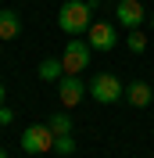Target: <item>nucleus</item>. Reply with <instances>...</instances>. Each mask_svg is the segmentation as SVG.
<instances>
[{
  "instance_id": "4",
  "label": "nucleus",
  "mask_w": 154,
  "mask_h": 158,
  "mask_svg": "<svg viewBox=\"0 0 154 158\" xmlns=\"http://www.w3.org/2000/svg\"><path fill=\"white\" fill-rule=\"evenodd\" d=\"M22 148L29 151V155H47V151H54V129L50 126H29L22 133Z\"/></svg>"
},
{
  "instance_id": "15",
  "label": "nucleus",
  "mask_w": 154,
  "mask_h": 158,
  "mask_svg": "<svg viewBox=\"0 0 154 158\" xmlns=\"http://www.w3.org/2000/svg\"><path fill=\"white\" fill-rule=\"evenodd\" d=\"M0 104H4V83H0Z\"/></svg>"
},
{
  "instance_id": "8",
  "label": "nucleus",
  "mask_w": 154,
  "mask_h": 158,
  "mask_svg": "<svg viewBox=\"0 0 154 158\" xmlns=\"http://www.w3.org/2000/svg\"><path fill=\"white\" fill-rule=\"evenodd\" d=\"M18 32H22V18H18V11L4 7V11H0V40H14Z\"/></svg>"
},
{
  "instance_id": "16",
  "label": "nucleus",
  "mask_w": 154,
  "mask_h": 158,
  "mask_svg": "<svg viewBox=\"0 0 154 158\" xmlns=\"http://www.w3.org/2000/svg\"><path fill=\"white\" fill-rule=\"evenodd\" d=\"M0 158H7V155H4V148H0Z\"/></svg>"
},
{
  "instance_id": "14",
  "label": "nucleus",
  "mask_w": 154,
  "mask_h": 158,
  "mask_svg": "<svg viewBox=\"0 0 154 158\" xmlns=\"http://www.w3.org/2000/svg\"><path fill=\"white\" fill-rule=\"evenodd\" d=\"M11 118H14V111H11V108H7V104H0V126H7Z\"/></svg>"
},
{
  "instance_id": "13",
  "label": "nucleus",
  "mask_w": 154,
  "mask_h": 158,
  "mask_svg": "<svg viewBox=\"0 0 154 158\" xmlns=\"http://www.w3.org/2000/svg\"><path fill=\"white\" fill-rule=\"evenodd\" d=\"M54 151H58V155H72V151H75V140H72V133H61V137H54Z\"/></svg>"
},
{
  "instance_id": "2",
  "label": "nucleus",
  "mask_w": 154,
  "mask_h": 158,
  "mask_svg": "<svg viewBox=\"0 0 154 158\" xmlns=\"http://www.w3.org/2000/svg\"><path fill=\"white\" fill-rule=\"evenodd\" d=\"M90 97H93L97 104H115V101L125 97V86L111 76V72H97V76L90 79Z\"/></svg>"
},
{
  "instance_id": "7",
  "label": "nucleus",
  "mask_w": 154,
  "mask_h": 158,
  "mask_svg": "<svg viewBox=\"0 0 154 158\" xmlns=\"http://www.w3.org/2000/svg\"><path fill=\"white\" fill-rule=\"evenodd\" d=\"M115 18L122 22L125 29H136V25L144 22V4H140V0H118V7H115Z\"/></svg>"
},
{
  "instance_id": "17",
  "label": "nucleus",
  "mask_w": 154,
  "mask_h": 158,
  "mask_svg": "<svg viewBox=\"0 0 154 158\" xmlns=\"http://www.w3.org/2000/svg\"><path fill=\"white\" fill-rule=\"evenodd\" d=\"M151 25H154V15H151Z\"/></svg>"
},
{
  "instance_id": "6",
  "label": "nucleus",
  "mask_w": 154,
  "mask_h": 158,
  "mask_svg": "<svg viewBox=\"0 0 154 158\" xmlns=\"http://www.w3.org/2000/svg\"><path fill=\"white\" fill-rule=\"evenodd\" d=\"M86 43L93 50H111L115 47V29H111L107 22H93V25L86 29Z\"/></svg>"
},
{
  "instance_id": "1",
  "label": "nucleus",
  "mask_w": 154,
  "mask_h": 158,
  "mask_svg": "<svg viewBox=\"0 0 154 158\" xmlns=\"http://www.w3.org/2000/svg\"><path fill=\"white\" fill-rule=\"evenodd\" d=\"M100 7L97 0H68V4H61L58 11V29L68 32V36H79V32H86L90 25H93V11Z\"/></svg>"
},
{
  "instance_id": "12",
  "label": "nucleus",
  "mask_w": 154,
  "mask_h": 158,
  "mask_svg": "<svg viewBox=\"0 0 154 158\" xmlns=\"http://www.w3.org/2000/svg\"><path fill=\"white\" fill-rule=\"evenodd\" d=\"M125 43H129L133 54H144V50H147V36H144L140 29H129V40H125Z\"/></svg>"
},
{
  "instance_id": "11",
  "label": "nucleus",
  "mask_w": 154,
  "mask_h": 158,
  "mask_svg": "<svg viewBox=\"0 0 154 158\" xmlns=\"http://www.w3.org/2000/svg\"><path fill=\"white\" fill-rule=\"evenodd\" d=\"M47 126L54 129V137H61V133H72V118H68L65 111H54V115L47 118Z\"/></svg>"
},
{
  "instance_id": "10",
  "label": "nucleus",
  "mask_w": 154,
  "mask_h": 158,
  "mask_svg": "<svg viewBox=\"0 0 154 158\" xmlns=\"http://www.w3.org/2000/svg\"><path fill=\"white\" fill-rule=\"evenodd\" d=\"M61 72H65V65H61L58 58L39 61V79H43V83H54V79H61Z\"/></svg>"
},
{
  "instance_id": "9",
  "label": "nucleus",
  "mask_w": 154,
  "mask_h": 158,
  "mask_svg": "<svg viewBox=\"0 0 154 158\" xmlns=\"http://www.w3.org/2000/svg\"><path fill=\"white\" fill-rule=\"evenodd\" d=\"M151 86H147V83H129V86H125V101H129V104H136V108H147V104H151Z\"/></svg>"
},
{
  "instance_id": "5",
  "label": "nucleus",
  "mask_w": 154,
  "mask_h": 158,
  "mask_svg": "<svg viewBox=\"0 0 154 158\" xmlns=\"http://www.w3.org/2000/svg\"><path fill=\"white\" fill-rule=\"evenodd\" d=\"M83 94H90V90L83 86V79H79V76H61V79H58V97H61V104H65V108L79 104V101H83Z\"/></svg>"
},
{
  "instance_id": "3",
  "label": "nucleus",
  "mask_w": 154,
  "mask_h": 158,
  "mask_svg": "<svg viewBox=\"0 0 154 158\" xmlns=\"http://www.w3.org/2000/svg\"><path fill=\"white\" fill-rule=\"evenodd\" d=\"M90 54H93V47H90L86 40H68V43H65V54H61L65 72H68V76H79V72L90 65Z\"/></svg>"
}]
</instances>
